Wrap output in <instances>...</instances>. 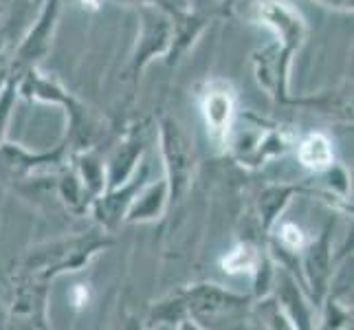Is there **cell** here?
I'll return each instance as SVG.
<instances>
[{"mask_svg":"<svg viewBox=\"0 0 354 330\" xmlns=\"http://www.w3.org/2000/svg\"><path fill=\"white\" fill-rule=\"evenodd\" d=\"M141 18H143V33L137 53H134V73H139L156 53H167L174 40L172 22L161 11H156L150 5H143Z\"/></svg>","mask_w":354,"mask_h":330,"instance_id":"obj_5","label":"cell"},{"mask_svg":"<svg viewBox=\"0 0 354 330\" xmlns=\"http://www.w3.org/2000/svg\"><path fill=\"white\" fill-rule=\"evenodd\" d=\"M143 128H134L126 141L119 145V150L111 158V172H108V190H115L119 185H124L126 178L132 174L134 165H137V158L143 152Z\"/></svg>","mask_w":354,"mask_h":330,"instance_id":"obj_7","label":"cell"},{"mask_svg":"<svg viewBox=\"0 0 354 330\" xmlns=\"http://www.w3.org/2000/svg\"><path fill=\"white\" fill-rule=\"evenodd\" d=\"M145 176V169L141 172V176L132 183V185H126L124 192H121L119 187L111 190L106 194V196H100V199H95L93 203V210H95V216L97 220L108 227V229H113L121 218L126 216L128 212V207L132 205V196H134V192H137V187L141 185V181Z\"/></svg>","mask_w":354,"mask_h":330,"instance_id":"obj_8","label":"cell"},{"mask_svg":"<svg viewBox=\"0 0 354 330\" xmlns=\"http://www.w3.org/2000/svg\"><path fill=\"white\" fill-rule=\"evenodd\" d=\"M297 158L304 167L315 169V172H324V169H328L333 165V158H335L330 139H328L326 134H319V132L308 134V137L299 143Z\"/></svg>","mask_w":354,"mask_h":330,"instance_id":"obj_10","label":"cell"},{"mask_svg":"<svg viewBox=\"0 0 354 330\" xmlns=\"http://www.w3.org/2000/svg\"><path fill=\"white\" fill-rule=\"evenodd\" d=\"M244 300L225 293L214 284H201L189 291V302H185L194 313H218L227 311L229 306H238Z\"/></svg>","mask_w":354,"mask_h":330,"instance_id":"obj_9","label":"cell"},{"mask_svg":"<svg viewBox=\"0 0 354 330\" xmlns=\"http://www.w3.org/2000/svg\"><path fill=\"white\" fill-rule=\"evenodd\" d=\"M203 115L207 132L216 145H225L236 117V95L225 82H212L203 95Z\"/></svg>","mask_w":354,"mask_h":330,"instance_id":"obj_4","label":"cell"},{"mask_svg":"<svg viewBox=\"0 0 354 330\" xmlns=\"http://www.w3.org/2000/svg\"><path fill=\"white\" fill-rule=\"evenodd\" d=\"M73 302H75V306H77V309L86 306V302H88V293H86V288H84L82 284H77L75 288H73Z\"/></svg>","mask_w":354,"mask_h":330,"instance_id":"obj_17","label":"cell"},{"mask_svg":"<svg viewBox=\"0 0 354 330\" xmlns=\"http://www.w3.org/2000/svg\"><path fill=\"white\" fill-rule=\"evenodd\" d=\"M139 199V196H137ZM167 201V183L161 181L156 183V185H152L148 192L143 194V196L128 207V220H150V218H156L158 214L163 212V205Z\"/></svg>","mask_w":354,"mask_h":330,"instance_id":"obj_12","label":"cell"},{"mask_svg":"<svg viewBox=\"0 0 354 330\" xmlns=\"http://www.w3.org/2000/svg\"><path fill=\"white\" fill-rule=\"evenodd\" d=\"M260 264L258 249L249 242L238 244L236 249H231L223 258V268L227 273H255Z\"/></svg>","mask_w":354,"mask_h":330,"instance_id":"obj_13","label":"cell"},{"mask_svg":"<svg viewBox=\"0 0 354 330\" xmlns=\"http://www.w3.org/2000/svg\"><path fill=\"white\" fill-rule=\"evenodd\" d=\"M279 240L286 249L290 251H299L306 244V238H304V231L295 225V223H284L282 229H279Z\"/></svg>","mask_w":354,"mask_h":330,"instance_id":"obj_16","label":"cell"},{"mask_svg":"<svg viewBox=\"0 0 354 330\" xmlns=\"http://www.w3.org/2000/svg\"><path fill=\"white\" fill-rule=\"evenodd\" d=\"M111 244H113L111 238H102V236L71 238L57 244H48L46 249H38L29 255L27 268L33 273V277L48 279L57 273L82 268L97 251L111 247Z\"/></svg>","mask_w":354,"mask_h":330,"instance_id":"obj_2","label":"cell"},{"mask_svg":"<svg viewBox=\"0 0 354 330\" xmlns=\"http://www.w3.org/2000/svg\"><path fill=\"white\" fill-rule=\"evenodd\" d=\"M260 16L264 18L268 27H273L277 31V35L284 42V46L279 48V53L275 57H271V59L264 57V66L258 71L260 82H264L275 95L282 97L284 95L282 80L286 75V64L290 59V53L299 46V40L304 35V22L286 3H277V0L264 3L260 9Z\"/></svg>","mask_w":354,"mask_h":330,"instance_id":"obj_1","label":"cell"},{"mask_svg":"<svg viewBox=\"0 0 354 330\" xmlns=\"http://www.w3.org/2000/svg\"><path fill=\"white\" fill-rule=\"evenodd\" d=\"M80 172H82V178H84V192H88L91 196H97V194H102L104 187H106V178H104V167L102 163L97 161L95 156L91 154H84L80 156Z\"/></svg>","mask_w":354,"mask_h":330,"instance_id":"obj_14","label":"cell"},{"mask_svg":"<svg viewBox=\"0 0 354 330\" xmlns=\"http://www.w3.org/2000/svg\"><path fill=\"white\" fill-rule=\"evenodd\" d=\"M14 100H16V75H9L7 82H5L3 93H0V143H3L5 126H7V121H9Z\"/></svg>","mask_w":354,"mask_h":330,"instance_id":"obj_15","label":"cell"},{"mask_svg":"<svg viewBox=\"0 0 354 330\" xmlns=\"http://www.w3.org/2000/svg\"><path fill=\"white\" fill-rule=\"evenodd\" d=\"M59 11V0H44L42 14L38 24L31 29V33L24 38L22 46L18 48V64L27 66L33 59H38L48 46V40H51V33L55 27V18Z\"/></svg>","mask_w":354,"mask_h":330,"instance_id":"obj_6","label":"cell"},{"mask_svg":"<svg viewBox=\"0 0 354 330\" xmlns=\"http://www.w3.org/2000/svg\"><path fill=\"white\" fill-rule=\"evenodd\" d=\"M161 143L167 167V199L178 203L192 185L194 174V150L187 134L178 128L176 121L163 119L161 124Z\"/></svg>","mask_w":354,"mask_h":330,"instance_id":"obj_3","label":"cell"},{"mask_svg":"<svg viewBox=\"0 0 354 330\" xmlns=\"http://www.w3.org/2000/svg\"><path fill=\"white\" fill-rule=\"evenodd\" d=\"M80 3H82L84 7H86V5H88V7H97V3H100V0H80Z\"/></svg>","mask_w":354,"mask_h":330,"instance_id":"obj_18","label":"cell"},{"mask_svg":"<svg viewBox=\"0 0 354 330\" xmlns=\"http://www.w3.org/2000/svg\"><path fill=\"white\" fill-rule=\"evenodd\" d=\"M306 273L310 277V284L317 288L315 297L322 300V293H324V284H326V277L330 273V255H328V236L324 234L322 240L313 244L308 249L306 255Z\"/></svg>","mask_w":354,"mask_h":330,"instance_id":"obj_11","label":"cell"}]
</instances>
